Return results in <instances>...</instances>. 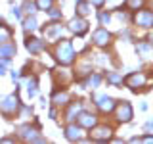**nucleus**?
<instances>
[{"instance_id":"8","label":"nucleus","mask_w":153,"mask_h":144,"mask_svg":"<svg viewBox=\"0 0 153 144\" xmlns=\"http://www.w3.org/2000/svg\"><path fill=\"white\" fill-rule=\"evenodd\" d=\"M17 96H6V98L0 102V110H2L4 113H13L17 110Z\"/></svg>"},{"instance_id":"21","label":"nucleus","mask_w":153,"mask_h":144,"mask_svg":"<svg viewBox=\"0 0 153 144\" xmlns=\"http://www.w3.org/2000/svg\"><path fill=\"white\" fill-rule=\"evenodd\" d=\"M23 8H25V12L31 16V14H35L36 12V2H33V0H25V4H23Z\"/></svg>"},{"instance_id":"19","label":"nucleus","mask_w":153,"mask_h":144,"mask_svg":"<svg viewBox=\"0 0 153 144\" xmlns=\"http://www.w3.org/2000/svg\"><path fill=\"white\" fill-rule=\"evenodd\" d=\"M10 38H12V31H10L6 25H0V44L8 42Z\"/></svg>"},{"instance_id":"2","label":"nucleus","mask_w":153,"mask_h":144,"mask_svg":"<svg viewBox=\"0 0 153 144\" xmlns=\"http://www.w3.org/2000/svg\"><path fill=\"white\" fill-rule=\"evenodd\" d=\"M111 127H105V125H102V127H96L94 125V131L90 133V138L92 140H100V142H105V140H111Z\"/></svg>"},{"instance_id":"29","label":"nucleus","mask_w":153,"mask_h":144,"mask_svg":"<svg viewBox=\"0 0 153 144\" xmlns=\"http://www.w3.org/2000/svg\"><path fill=\"white\" fill-rule=\"evenodd\" d=\"M103 2H105V0H90V4H92V6H102Z\"/></svg>"},{"instance_id":"7","label":"nucleus","mask_w":153,"mask_h":144,"mask_svg":"<svg viewBox=\"0 0 153 144\" xmlns=\"http://www.w3.org/2000/svg\"><path fill=\"white\" fill-rule=\"evenodd\" d=\"M96 104H98V108L102 110V112H113V110H115V100L109 98L107 94L96 96Z\"/></svg>"},{"instance_id":"26","label":"nucleus","mask_w":153,"mask_h":144,"mask_svg":"<svg viewBox=\"0 0 153 144\" xmlns=\"http://www.w3.org/2000/svg\"><path fill=\"white\" fill-rule=\"evenodd\" d=\"M109 19H111V16H109L107 12H102V14H100V21H102V25H107Z\"/></svg>"},{"instance_id":"31","label":"nucleus","mask_w":153,"mask_h":144,"mask_svg":"<svg viewBox=\"0 0 153 144\" xmlns=\"http://www.w3.org/2000/svg\"><path fill=\"white\" fill-rule=\"evenodd\" d=\"M13 16H16V17H19V16H21V12H19V8H16V10H13Z\"/></svg>"},{"instance_id":"14","label":"nucleus","mask_w":153,"mask_h":144,"mask_svg":"<svg viewBox=\"0 0 153 144\" xmlns=\"http://www.w3.org/2000/svg\"><path fill=\"white\" fill-rule=\"evenodd\" d=\"M61 33H63V29H61V23H50V25H46V29H44V35H46L48 38H52V40L59 38Z\"/></svg>"},{"instance_id":"30","label":"nucleus","mask_w":153,"mask_h":144,"mask_svg":"<svg viewBox=\"0 0 153 144\" xmlns=\"http://www.w3.org/2000/svg\"><path fill=\"white\" fill-rule=\"evenodd\" d=\"M142 140H143V142H153V136H149V134H147V136H143Z\"/></svg>"},{"instance_id":"32","label":"nucleus","mask_w":153,"mask_h":144,"mask_svg":"<svg viewBox=\"0 0 153 144\" xmlns=\"http://www.w3.org/2000/svg\"><path fill=\"white\" fill-rule=\"evenodd\" d=\"M146 129H153V121H149V123H147V125H146Z\"/></svg>"},{"instance_id":"13","label":"nucleus","mask_w":153,"mask_h":144,"mask_svg":"<svg viewBox=\"0 0 153 144\" xmlns=\"http://www.w3.org/2000/svg\"><path fill=\"white\" fill-rule=\"evenodd\" d=\"M65 136H67V140H71V142L80 140V136H82V127H80V125H69V127L65 129Z\"/></svg>"},{"instance_id":"27","label":"nucleus","mask_w":153,"mask_h":144,"mask_svg":"<svg viewBox=\"0 0 153 144\" xmlns=\"http://www.w3.org/2000/svg\"><path fill=\"white\" fill-rule=\"evenodd\" d=\"M100 81H102V77H100V75H94V77H90V85H92L94 88L100 85Z\"/></svg>"},{"instance_id":"11","label":"nucleus","mask_w":153,"mask_h":144,"mask_svg":"<svg viewBox=\"0 0 153 144\" xmlns=\"http://www.w3.org/2000/svg\"><path fill=\"white\" fill-rule=\"evenodd\" d=\"M19 133H21V136L25 138V140H31V142H44V138H38V136H36V131H35L33 127H29V125L19 127Z\"/></svg>"},{"instance_id":"1","label":"nucleus","mask_w":153,"mask_h":144,"mask_svg":"<svg viewBox=\"0 0 153 144\" xmlns=\"http://www.w3.org/2000/svg\"><path fill=\"white\" fill-rule=\"evenodd\" d=\"M56 58L61 65H69L71 62L75 60V50H73V44L69 40H61L56 48Z\"/></svg>"},{"instance_id":"3","label":"nucleus","mask_w":153,"mask_h":144,"mask_svg":"<svg viewBox=\"0 0 153 144\" xmlns=\"http://www.w3.org/2000/svg\"><path fill=\"white\" fill-rule=\"evenodd\" d=\"M115 113H117V119H119V121H123V123L130 121L132 115H134L132 106L128 104V102H121V104L117 106V110H115Z\"/></svg>"},{"instance_id":"6","label":"nucleus","mask_w":153,"mask_h":144,"mask_svg":"<svg viewBox=\"0 0 153 144\" xmlns=\"http://www.w3.org/2000/svg\"><path fill=\"white\" fill-rule=\"evenodd\" d=\"M134 21L142 27H151L153 25V12H149V10H140L136 14V17H134Z\"/></svg>"},{"instance_id":"23","label":"nucleus","mask_w":153,"mask_h":144,"mask_svg":"<svg viewBox=\"0 0 153 144\" xmlns=\"http://www.w3.org/2000/svg\"><path fill=\"white\" fill-rule=\"evenodd\" d=\"M27 92H29V96L36 94V79H29L27 81Z\"/></svg>"},{"instance_id":"9","label":"nucleus","mask_w":153,"mask_h":144,"mask_svg":"<svg viewBox=\"0 0 153 144\" xmlns=\"http://www.w3.org/2000/svg\"><path fill=\"white\" fill-rule=\"evenodd\" d=\"M146 81H147L146 73H132V75L126 77L124 83L130 86V88H136V86H143V85H146Z\"/></svg>"},{"instance_id":"15","label":"nucleus","mask_w":153,"mask_h":144,"mask_svg":"<svg viewBox=\"0 0 153 144\" xmlns=\"http://www.w3.org/2000/svg\"><path fill=\"white\" fill-rule=\"evenodd\" d=\"M13 54H16V46L13 44H2L0 46V58L2 60H10Z\"/></svg>"},{"instance_id":"33","label":"nucleus","mask_w":153,"mask_h":144,"mask_svg":"<svg viewBox=\"0 0 153 144\" xmlns=\"http://www.w3.org/2000/svg\"><path fill=\"white\" fill-rule=\"evenodd\" d=\"M76 2H79V0H76Z\"/></svg>"},{"instance_id":"18","label":"nucleus","mask_w":153,"mask_h":144,"mask_svg":"<svg viewBox=\"0 0 153 144\" xmlns=\"http://www.w3.org/2000/svg\"><path fill=\"white\" fill-rule=\"evenodd\" d=\"M23 29H25V33L35 31V29H36V19H35V16H29L25 21H23Z\"/></svg>"},{"instance_id":"12","label":"nucleus","mask_w":153,"mask_h":144,"mask_svg":"<svg viewBox=\"0 0 153 144\" xmlns=\"http://www.w3.org/2000/svg\"><path fill=\"white\" fill-rule=\"evenodd\" d=\"M25 46H27V50L31 52V54H38V52L44 50V42H42L40 38H33V37H29L25 40Z\"/></svg>"},{"instance_id":"20","label":"nucleus","mask_w":153,"mask_h":144,"mask_svg":"<svg viewBox=\"0 0 153 144\" xmlns=\"http://www.w3.org/2000/svg\"><path fill=\"white\" fill-rule=\"evenodd\" d=\"M79 112H80V104H73L69 108V112H67V119H69V121H73L75 115H79Z\"/></svg>"},{"instance_id":"24","label":"nucleus","mask_w":153,"mask_h":144,"mask_svg":"<svg viewBox=\"0 0 153 144\" xmlns=\"http://www.w3.org/2000/svg\"><path fill=\"white\" fill-rule=\"evenodd\" d=\"M143 4V0H126V8H130V10H138Z\"/></svg>"},{"instance_id":"17","label":"nucleus","mask_w":153,"mask_h":144,"mask_svg":"<svg viewBox=\"0 0 153 144\" xmlns=\"http://www.w3.org/2000/svg\"><path fill=\"white\" fill-rule=\"evenodd\" d=\"M52 100H54V104H57V106H63V104L69 102V94L67 92H56L52 96Z\"/></svg>"},{"instance_id":"25","label":"nucleus","mask_w":153,"mask_h":144,"mask_svg":"<svg viewBox=\"0 0 153 144\" xmlns=\"http://www.w3.org/2000/svg\"><path fill=\"white\" fill-rule=\"evenodd\" d=\"M107 81H109V83H115V85L123 83V79H121V75H119V73H109L107 75Z\"/></svg>"},{"instance_id":"10","label":"nucleus","mask_w":153,"mask_h":144,"mask_svg":"<svg viewBox=\"0 0 153 144\" xmlns=\"http://www.w3.org/2000/svg\"><path fill=\"white\" fill-rule=\"evenodd\" d=\"M76 117H79V125L84 127V129H92L94 125H98V119H96V115H92V113L82 112V113L76 115Z\"/></svg>"},{"instance_id":"4","label":"nucleus","mask_w":153,"mask_h":144,"mask_svg":"<svg viewBox=\"0 0 153 144\" xmlns=\"http://www.w3.org/2000/svg\"><path fill=\"white\" fill-rule=\"evenodd\" d=\"M92 40L96 46H107L111 42V33L107 29H96L94 35H92Z\"/></svg>"},{"instance_id":"5","label":"nucleus","mask_w":153,"mask_h":144,"mask_svg":"<svg viewBox=\"0 0 153 144\" xmlns=\"http://www.w3.org/2000/svg\"><path fill=\"white\" fill-rule=\"evenodd\" d=\"M69 31H73V33H76V35H84L86 31H88V23L84 21L82 17H73L69 21Z\"/></svg>"},{"instance_id":"16","label":"nucleus","mask_w":153,"mask_h":144,"mask_svg":"<svg viewBox=\"0 0 153 144\" xmlns=\"http://www.w3.org/2000/svg\"><path fill=\"white\" fill-rule=\"evenodd\" d=\"M90 10H92V4L90 2H84V0L76 2V14L79 16H86V14H90Z\"/></svg>"},{"instance_id":"22","label":"nucleus","mask_w":153,"mask_h":144,"mask_svg":"<svg viewBox=\"0 0 153 144\" xmlns=\"http://www.w3.org/2000/svg\"><path fill=\"white\" fill-rule=\"evenodd\" d=\"M52 4H54V0H36V8L38 10H50L52 8Z\"/></svg>"},{"instance_id":"28","label":"nucleus","mask_w":153,"mask_h":144,"mask_svg":"<svg viewBox=\"0 0 153 144\" xmlns=\"http://www.w3.org/2000/svg\"><path fill=\"white\" fill-rule=\"evenodd\" d=\"M48 12H50V16L54 17V19H57V17H61V12H59V10H56V8H50V10H48Z\"/></svg>"}]
</instances>
